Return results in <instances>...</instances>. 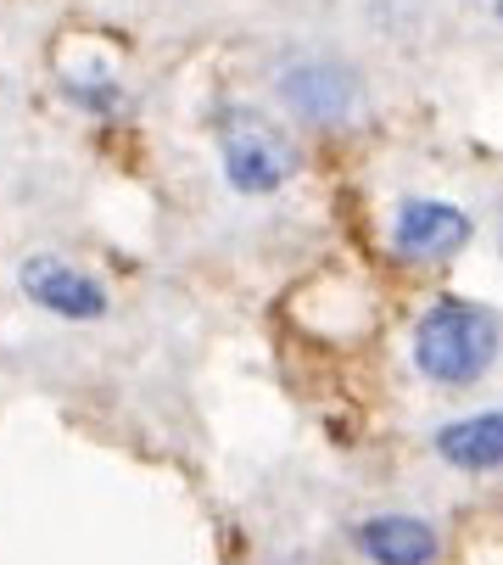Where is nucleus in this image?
I'll list each match as a JSON object with an SVG mask.
<instances>
[{
  "label": "nucleus",
  "mask_w": 503,
  "mask_h": 565,
  "mask_svg": "<svg viewBox=\"0 0 503 565\" xmlns=\"http://www.w3.org/2000/svg\"><path fill=\"white\" fill-rule=\"evenodd\" d=\"M503 348V319L470 297H437L414 326V370L437 386H475Z\"/></svg>",
  "instance_id": "nucleus-1"
},
{
  "label": "nucleus",
  "mask_w": 503,
  "mask_h": 565,
  "mask_svg": "<svg viewBox=\"0 0 503 565\" xmlns=\"http://www.w3.org/2000/svg\"><path fill=\"white\" fill-rule=\"evenodd\" d=\"M218 163L240 196H269L297 174V146L264 107H218Z\"/></svg>",
  "instance_id": "nucleus-2"
},
{
  "label": "nucleus",
  "mask_w": 503,
  "mask_h": 565,
  "mask_svg": "<svg viewBox=\"0 0 503 565\" xmlns=\"http://www.w3.org/2000/svg\"><path fill=\"white\" fill-rule=\"evenodd\" d=\"M470 213L453 202H431V196H414L397 207L392 218V247L414 264H448L453 253L470 247Z\"/></svg>",
  "instance_id": "nucleus-3"
},
{
  "label": "nucleus",
  "mask_w": 503,
  "mask_h": 565,
  "mask_svg": "<svg viewBox=\"0 0 503 565\" xmlns=\"http://www.w3.org/2000/svg\"><path fill=\"white\" fill-rule=\"evenodd\" d=\"M23 280V297L56 319H73V326H84V319H101L107 313V286L96 275H84L78 264L67 258H29L18 269Z\"/></svg>",
  "instance_id": "nucleus-4"
},
{
  "label": "nucleus",
  "mask_w": 503,
  "mask_h": 565,
  "mask_svg": "<svg viewBox=\"0 0 503 565\" xmlns=\"http://www.w3.org/2000/svg\"><path fill=\"white\" fill-rule=\"evenodd\" d=\"M280 96L291 102L297 118L308 124H342L358 102V78L342 67V62H324V56H308V62H291L280 73Z\"/></svg>",
  "instance_id": "nucleus-5"
},
{
  "label": "nucleus",
  "mask_w": 503,
  "mask_h": 565,
  "mask_svg": "<svg viewBox=\"0 0 503 565\" xmlns=\"http://www.w3.org/2000/svg\"><path fill=\"white\" fill-rule=\"evenodd\" d=\"M353 543L370 565H431L442 554L437 526L419 515H370V521H358Z\"/></svg>",
  "instance_id": "nucleus-6"
},
{
  "label": "nucleus",
  "mask_w": 503,
  "mask_h": 565,
  "mask_svg": "<svg viewBox=\"0 0 503 565\" xmlns=\"http://www.w3.org/2000/svg\"><path fill=\"white\" fill-rule=\"evenodd\" d=\"M431 448H437L442 465L470 470V476L503 470V409H481V415L448 420V426L431 437Z\"/></svg>",
  "instance_id": "nucleus-7"
},
{
  "label": "nucleus",
  "mask_w": 503,
  "mask_h": 565,
  "mask_svg": "<svg viewBox=\"0 0 503 565\" xmlns=\"http://www.w3.org/2000/svg\"><path fill=\"white\" fill-rule=\"evenodd\" d=\"M67 96H73L78 107H90V113H118V107H124L118 78H96V73H90V78L73 73V78H67Z\"/></svg>",
  "instance_id": "nucleus-8"
},
{
  "label": "nucleus",
  "mask_w": 503,
  "mask_h": 565,
  "mask_svg": "<svg viewBox=\"0 0 503 565\" xmlns=\"http://www.w3.org/2000/svg\"><path fill=\"white\" fill-rule=\"evenodd\" d=\"M492 7H497V18H503V0H492Z\"/></svg>",
  "instance_id": "nucleus-9"
}]
</instances>
